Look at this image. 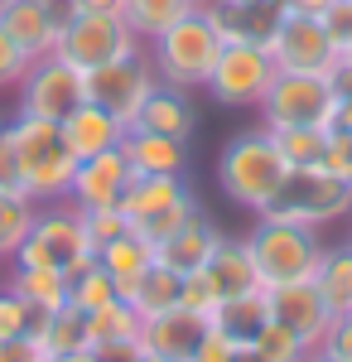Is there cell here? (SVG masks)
<instances>
[{
    "label": "cell",
    "instance_id": "f35d334b",
    "mask_svg": "<svg viewBox=\"0 0 352 362\" xmlns=\"http://www.w3.org/2000/svg\"><path fill=\"white\" fill-rule=\"evenodd\" d=\"M319 353H324L328 362H352V314H333Z\"/></svg>",
    "mask_w": 352,
    "mask_h": 362
},
{
    "label": "cell",
    "instance_id": "cb8c5ba5",
    "mask_svg": "<svg viewBox=\"0 0 352 362\" xmlns=\"http://www.w3.org/2000/svg\"><path fill=\"white\" fill-rule=\"evenodd\" d=\"M97 261L107 266V276L116 280V295L126 300L136 290V280L155 266V247L140 232H121V237H111L107 247H97Z\"/></svg>",
    "mask_w": 352,
    "mask_h": 362
},
{
    "label": "cell",
    "instance_id": "484cf974",
    "mask_svg": "<svg viewBox=\"0 0 352 362\" xmlns=\"http://www.w3.org/2000/svg\"><path fill=\"white\" fill-rule=\"evenodd\" d=\"M5 285H10L34 314H54V309L68 305V276L54 271V266H10Z\"/></svg>",
    "mask_w": 352,
    "mask_h": 362
},
{
    "label": "cell",
    "instance_id": "9c48e42d",
    "mask_svg": "<svg viewBox=\"0 0 352 362\" xmlns=\"http://www.w3.org/2000/svg\"><path fill=\"white\" fill-rule=\"evenodd\" d=\"M261 126H333V112H338V92L328 78H314V73H275L271 92L261 97Z\"/></svg>",
    "mask_w": 352,
    "mask_h": 362
},
{
    "label": "cell",
    "instance_id": "7402d4cb",
    "mask_svg": "<svg viewBox=\"0 0 352 362\" xmlns=\"http://www.w3.org/2000/svg\"><path fill=\"white\" fill-rule=\"evenodd\" d=\"M193 126H198V112H193L189 92L160 83L150 97H145V107H140L131 131H155V136H169V140H189Z\"/></svg>",
    "mask_w": 352,
    "mask_h": 362
},
{
    "label": "cell",
    "instance_id": "8fae6325",
    "mask_svg": "<svg viewBox=\"0 0 352 362\" xmlns=\"http://www.w3.org/2000/svg\"><path fill=\"white\" fill-rule=\"evenodd\" d=\"M82 78H87V102H97L102 112H111L126 131L136 126L145 97L160 87V73H155V63H150L145 49L131 58H116V63L97 68V73H82Z\"/></svg>",
    "mask_w": 352,
    "mask_h": 362
},
{
    "label": "cell",
    "instance_id": "2e32d148",
    "mask_svg": "<svg viewBox=\"0 0 352 362\" xmlns=\"http://www.w3.org/2000/svg\"><path fill=\"white\" fill-rule=\"evenodd\" d=\"M131 179H136V169L126 160V150L116 145V150H102V155L78 160V174H73L68 198H73L78 208H116L121 194L131 189Z\"/></svg>",
    "mask_w": 352,
    "mask_h": 362
},
{
    "label": "cell",
    "instance_id": "7c38bea8",
    "mask_svg": "<svg viewBox=\"0 0 352 362\" xmlns=\"http://www.w3.org/2000/svg\"><path fill=\"white\" fill-rule=\"evenodd\" d=\"M266 49H271L280 73H314V78H328L338 68V58H343L319 15H290V10L280 15Z\"/></svg>",
    "mask_w": 352,
    "mask_h": 362
},
{
    "label": "cell",
    "instance_id": "ac0fdd59",
    "mask_svg": "<svg viewBox=\"0 0 352 362\" xmlns=\"http://www.w3.org/2000/svg\"><path fill=\"white\" fill-rule=\"evenodd\" d=\"M203 10L213 15L217 34L227 44H271L275 25L285 15L280 0H203Z\"/></svg>",
    "mask_w": 352,
    "mask_h": 362
},
{
    "label": "cell",
    "instance_id": "ba28073f",
    "mask_svg": "<svg viewBox=\"0 0 352 362\" xmlns=\"http://www.w3.org/2000/svg\"><path fill=\"white\" fill-rule=\"evenodd\" d=\"M145 44L136 39V29L126 25L121 15H73L63 34H58V49L54 54L63 63H73L78 73H97L116 58H131L140 54Z\"/></svg>",
    "mask_w": 352,
    "mask_h": 362
},
{
    "label": "cell",
    "instance_id": "7a4b0ae2",
    "mask_svg": "<svg viewBox=\"0 0 352 362\" xmlns=\"http://www.w3.org/2000/svg\"><path fill=\"white\" fill-rule=\"evenodd\" d=\"M10 140H15V179H20V194H29L34 203L68 198L73 174H78V155L68 150L58 121L15 116L10 121Z\"/></svg>",
    "mask_w": 352,
    "mask_h": 362
},
{
    "label": "cell",
    "instance_id": "4316f807",
    "mask_svg": "<svg viewBox=\"0 0 352 362\" xmlns=\"http://www.w3.org/2000/svg\"><path fill=\"white\" fill-rule=\"evenodd\" d=\"M34 338L49 358H63V353H78V348H92V324H87V309L63 305L54 314H39L34 324Z\"/></svg>",
    "mask_w": 352,
    "mask_h": 362
},
{
    "label": "cell",
    "instance_id": "30bf717a",
    "mask_svg": "<svg viewBox=\"0 0 352 362\" xmlns=\"http://www.w3.org/2000/svg\"><path fill=\"white\" fill-rule=\"evenodd\" d=\"M275 73L280 68L266 44H222L213 73H208V97L222 107H261Z\"/></svg>",
    "mask_w": 352,
    "mask_h": 362
},
{
    "label": "cell",
    "instance_id": "3957f363",
    "mask_svg": "<svg viewBox=\"0 0 352 362\" xmlns=\"http://www.w3.org/2000/svg\"><path fill=\"white\" fill-rule=\"evenodd\" d=\"M222 44H227V39L217 34L213 15L198 5V10H189L184 20H174L164 34L150 39V63H155L160 83L193 92V87H208V73H213Z\"/></svg>",
    "mask_w": 352,
    "mask_h": 362
},
{
    "label": "cell",
    "instance_id": "4dcf8cb0",
    "mask_svg": "<svg viewBox=\"0 0 352 362\" xmlns=\"http://www.w3.org/2000/svg\"><path fill=\"white\" fill-rule=\"evenodd\" d=\"M266 131H271V126H266ZM271 140H275V150L285 155L290 169H319L324 165V145H328L324 126H275Z\"/></svg>",
    "mask_w": 352,
    "mask_h": 362
},
{
    "label": "cell",
    "instance_id": "52a82bcc",
    "mask_svg": "<svg viewBox=\"0 0 352 362\" xmlns=\"http://www.w3.org/2000/svg\"><path fill=\"white\" fill-rule=\"evenodd\" d=\"M261 218H280V223H299L319 232L338 218H352V184L328 169H290L275 203Z\"/></svg>",
    "mask_w": 352,
    "mask_h": 362
},
{
    "label": "cell",
    "instance_id": "f546056e",
    "mask_svg": "<svg viewBox=\"0 0 352 362\" xmlns=\"http://www.w3.org/2000/svg\"><path fill=\"white\" fill-rule=\"evenodd\" d=\"M179 290H184V276H174L169 266L155 261V266L136 280V290H131L126 300H131V309H136L140 319H155V314H164V309L179 305Z\"/></svg>",
    "mask_w": 352,
    "mask_h": 362
},
{
    "label": "cell",
    "instance_id": "44dd1931",
    "mask_svg": "<svg viewBox=\"0 0 352 362\" xmlns=\"http://www.w3.org/2000/svg\"><path fill=\"white\" fill-rule=\"evenodd\" d=\"M58 131H63L68 150H73L78 160H87V155H102V150H116V145L126 140V126H121L111 112H102L97 102H82V107H73V112L58 121Z\"/></svg>",
    "mask_w": 352,
    "mask_h": 362
},
{
    "label": "cell",
    "instance_id": "6da1fadb",
    "mask_svg": "<svg viewBox=\"0 0 352 362\" xmlns=\"http://www.w3.org/2000/svg\"><path fill=\"white\" fill-rule=\"evenodd\" d=\"M285 174H290V165H285V155L275 150V140H271L266 126L232 136L222 145V155H217V184H222V194L232 198L237 208L256 213V218L275 203Z\"/></svg>",
    "mask_w": 352,
    "mask_h": 362
},
{
    "label": "cell",
    "instance_id": "bcb514c9",
    "mask_svg": "<svg viewBox=\"0 0 352 362\" xmlns=\"http://www.w3.org/2000/svg\"><path fill=\"white\" fill-rule=\"evenodd\" d=\"M73 10L78 15H121L126 0H73Z\"/></svg>",
    "mask_w": 352,
    "mask_h": 362
},
{
    "label": "cell",
    "instance_id": "4fadbf2b",
    "mask_svg": "<svg viewBox=\"0 0 352 362\" xmlns=\"http://www.w3.org/2000/svg\"><path fill=\"white\" fill-rule=\"evenodd\" d=\"M87 102V78L58 54L34 58L29 73L20 78V116H39V121H63V116Z\"/></svg>",
    "mask_w": 352,
    "mask_h": 362
},
{
    "label": "cell",
    "instance_id": "5bb4252c",
    "mask_svg": "<svg viewBox=\"0 0 352 362\" xmlns=\"http://www.w3.org/2000/svg\"><path fill=\"white\" fill-rule=\"evenodd\" d=\"M73 0H5L0 5V29L25 49L29 58H49L58 49V34L73 20Z\"/></svg>",
    "mask_w": 352,
    "mask_h": 362
},
{
    "label": "cell",
    "instance_id": "681fc988",
    "mask_svg": "<svg viewBox=\"0 0 352 362\" xmlns=\"http://www.w3.org/2000/svg\"><path fill=\"white\" fill-rule=\"evenodd\" d=\"M333 126H338V131H352V102H338V112H333Z\"/></svg>",
    "mask_w": 352,
    "mask_h": 362
},
{
    "label": "cell",
    "instance_id": "f907efd6",
    "mask_svg": "<svg viewBox=\"0 0 352 362\" xmlns=\"http://www.w3.org/2000/svg\"><path fill=\"white\" fill-rule=\"evenodd\" d=\"M232 362H271V358H261V353L246 343V348H237V358H232Z\"/></svg>",
    "mask_w": 352,
    "mask_h": 362
},
{
    "label": "cell",
    "instance_id": "ee69618b",
    "mask_svg": "<svg viewBox=\"0 0 352 362\" xmlns=\"http://www.w3.org/2000/svg\"><path fill=\"white\" fill-rule=\"evenodd\" d=\"M0 189H20V179H15V140H10V121L0 126Z\"/></svg>",
    "mask_w": 352,
    "mask_h": 362
},
{
    "label": "cell",
    "instance_id": "f6af8a7d",
    "mask_svg": "<svg viewBox=\"0 0 352 362\" xmlns=\"http://www.w3.org/2000/svg\"><path fill=\"white\" fill-rule=\"evenodd\" d=\"M328 83L338 92V102H352V58H338V68L328 73Z\"/></svg>",
    "mask_w": 352,
    "mask_h": 362
},
{
    "label": "cell",
    "instance_id": "f5cc1de1",
    "mask_svg": "<svg viewBox=\"0 0 352 362\" xmlns=\"http://www.w3.org/2000/svg\"><path fill=\"white\" fill-rule=\"evenodd\" d=\"M348 247H352V232H348Z\"/></svg>",
    "mask_w": 352,
    "mask_h": 362
},
{
    "label": "cell",
    "instance_id": "74e56055",
    "mask_svg": "<svg viewBox=\"0 0 352 362\" xmlns=\"http://www.w3.org/2000/svg\"><path fill=\"white\" fill-rule=\"evenodd\" d=\"M319 169H328V174H338V179L352 184V131L328 126V145H324V165Z\"/></svg>",
    "mask_w": 352,
    "mask_h": 362
},
{
    "label": "cell",
    "instance_id": "836d02e7",
    "mask_svg": "<svg viewBox=\"0 0 352 362\" xmlns=\"http://www.w3.org/2000/svg\"><path fill=\"white\" fill-rule=\"evenodd\" d=\"M111 300H121L116 295V280L107 276V266L102 261H87L82 271H73L68 276V305H78V309H102V305H111Z\"/></svg>",
    "mask_w": 352,
    "mask_h": 362
},
{
    "label": "cell",
    "instance_id": "7bdbcfd3",
    "mask_svg": "<svg viewBox=\"0 0 352 362\" xmlns=\"http://www.w3.org/2000/svg\"><path fill=\"white\" fill-rule=\"evenodd\" d=\"M232 358H237V343L227 334H217V329H208V338L198 343V353L189 362H232Z\"/></svg>",
    "mask_w": 352,
    "mask_h": 362
},
{
    "label": "cell",
    "instance_id": "b9f144b4",
    "mask_svg": "<svg viewBox=\"0 0 352 362\" xmlns=\"http://www.w3.org/2000/svg\"><path fill=\"white\" fill-rule=\"evenodd\" d=\"M0 362H49V353L39 348L34 334H20V338H5L0 343Z\"/></svg>",
    "mask_w": 352,
    "mask_h": 362
},
{
    "label": "cell",
    "instance_id": "d4e9b609",
    "mask_svg": "<svg viewBox=\"0 0 352 362\" xmlns=\"http://www.w3.org/2000/svg\"><path fill=\"white\" fill-rule=\"evenodd\" d=\"M271 324V300H266V290H251V295H237V300H222L213 309V329L217 334H227L237 348L246 343H256V334Z\"/></svg>",
    "mask_w": 352,
    "mask_h": 362
},
{
    "label": "cell",
    "instance_id": "60d3db41",
    "mask_svg": "<svg viewBox=\"0 0 352 362\" xmlns=\"http://www.w3.org/2000/svg\"><path fill=\"white\" fill-rule=\"evenodd\" d=\"M324 29H328V39L338 44V54L348 58L352 54V0H333L324 10Z\"/></svg>",
    "mask_w": 352,
    "mask_h": 362
},
{
    "label": "cell",
    "instance_id": "603a6c76",
    "mask_svg": "<svg viewBox=\"0 0 352 362\" xmlns=\"http://www.w3.org/2000/svg\"><path fill=\"white\" fill-rule=\"evenodd\" d=\"M136 174H184L189 169V140H169L155 131H126L121 140Z\"/></svg>",
    "mask_w": 352,
    "mask_h": 362
},
{
    "label": "cell",
    "instance_id": "277c9868",
    "mask_svg": "<svg viewBox=\"0 0 352 362\" xmlns=\"http://www.w3.org/2000/svg\"><path fill=\"white\" fill-rule=\"evenodd\" d=\"M87 261H97V247H92V237H87L82 208L73 203V198L39 203L29 237L20 242V251L10 256V266H54V271H63V276L82 271Z\"/></svg>",
    "mask_w": 352,
    "mask_h": 362
},
{
    "label": "cell",
    "instance_id": "d6a6232c",
    "mask_svg": "<svg viewBox=\"0 0 352 362\" xmlns=\"http://www.w3.org/2000/svg\"><path fill=\"white\" fill-rule=\"evenodd\" d=\"M34 213H39V203L20 189H0V261H10L20 242L29 237V227H34Z\"/></svg>",
    "mask_w": 352,
    "mask_h": 362
},
{
    "label": "cell",
    "instance_id": "db71d44e",
    "mask_svg": "<svg viewBox=\"0 0 352 362\" xmlns=\"http://www.w3.org/2000/svg\"><path fill=\"white\" fill-rule=\"evenodd\" d=\"M0 5H5V0H0Z\"/></svg>",
    "mask_w": 352,
    "mask_h": 362
},
{
    "label": "cell",
    "instance_id": "c3c4849f",
    "mask_svg": "<svg viewBox=\"0 0 352 362\" xmlns=\"http://www.w3.org/2000/svg\"><path fill=\"white\" fill-rule=\"evenodd\" d=\"M49 362H102L97 348H78V353H63V358H49Z\"/></svg>",
    "mask_w": 352,
    "mask_h": 362
},
{
    "label": "cell",
    "instance_id": "ab89813d",
    "mask_svg": "<svg viewBox=\"0 0 352 362\" xmlns=\"http://www.w3.org/2000/svg\"><path fill=\"white\" fill-rule=\"evenodd\" d=\"M29 63H34V58H29L25 49L0 29V87H20V78L29 73Z\"/></svg>",
    "mask_w": 352,
    "mask_h": 362
},
{
    "label": "cell",
    "instance_id": "d6986e66",
    "mask_svg": "<svg viewBox=\"0 0 352 362\" xmlns=\"http://www.w3.org/2000/svg\"><path fill=\"white\" fill-rule=\"evenodd\" d=\"M198 276L208 280V290L217 295V305L261 290V276H256V261H251V251H246V237H222Z\"/></svg>",
    "mask_w": 352,
    "mask_h": 362
},
{
    "label": "cell",
    "instance_id": "e575fe53",
    "mask_svg": "<svg viewBox=\"0 0 352 362\" xmlns=\"http://www.w3.org/2000/svg\"><path fill=\"white\" fill-rule=\"evenodd\" d=\"M251 348H256L261 358H271V362H309V353H314V348H304V343H299L285 324H275V319L261 329V334H256V343H251Z\"/></svg>",
    "mask_w": 352,
    "mask_h": 362
},
{
    "label": "cell",
    "instance_id": "1f68e13d",
    "mask_svg": "<svg viewBox=\"0 0 352 362\" xmlns=\"http://www.w3.org/2000/svg\"><path fill=\"white\" fill-rule=\"evenodd\" d=\"M87 324H92V348H111V343H136L145 319L131 309V300H111V305L92 309Z\"/></svg>",
    "mask_w": 352,
    "mask_h": 362
},
{
    "label": "cell",
    "instance_id": "d590c367",
    "mask_svg": "<svg viewBox=\"0 0 352 362\" xmlns=\"http://www.w3.org/2000/svg\"><path fill=\"white\" fill-rule=\"evenodd\" d=\"M34 324H39V314L10 290V285H0V343L5 338H20V334H34Z\"/></svg>",
    "mask_w": 352,
    "mask_h": 362
},
{
    "label": "cell",
    "instance_id": "7dc6e473",
    "mask_svg": "<svg viewBox=\"0 0 352 362\" xmlns=\"http://www.w3.org/2000/svg\"><path fill=\"white\" fill-rule=\"evenodd\" d=\"M280 5H285L290 15H319V20H324V10L333 0H280Z\"/></svg>",
    "mask_w": 352,
    "mask_h": 362
},
{
    "label": "cell",
    "instance_id": "816d5d0a",
    "mask_svg": "<svg viewBox=\"0 0 352 362\" xmlns=\"http://www.w3.org/2000/svg\"><path fill=\"white\" fill-rule=\"evenodd\" d=\"M309 362H328V358H324V353H309Z\"/></svg>",
    "mask_w": 352,
    "mask_h": 362
},
{
    "label": "cell",
    "instance_id": "8d00e7d4",
    "mask_svg": "<svg viewBox=\"0 0 352 362\" xmlns=\"http://www.w3.org/2000/svg\"><path fill=\"white\" fill-rule=\"evenodd\" d=\"M82 223H87L92 247H107L111 237L131 232V223H126V213H121V208H82Z\"/></svg>",
    "mask_w": 352,
    "mask_h": 362
},
{
    "label": "cell",
    "instance_id": "ffe728a7",
    "mask_svg": "<svg viewBox=\"0 0 352 362\" xmlns=\"http://www.w3.org/2000/svg\"><path fill=\"white\" fill-rule=\"evenodd\" d=\"M217 242H222V232L198 213V218H189L179 232H169L164 242H155V261L169 266L174 276H198V271L208 266V256H213Z\"/></svg>",
    "mask_w": 352,
    "mask_h": 362
},
{
    "label": "cell",
    "instance_id": "5b68a950",
    "mask_svg": "<svg viewBox=\"0 0 352 362\" xmlns=\"http://www.w3.org/2000/svg\"><path fill=\"white\" fill-rule=\"evenodd\" d=\"M246 251H251V261H256L261 290H275V285L314 280L319 261H324V237H319L314 227H299V223L256 218V227L246 232Z\"/></svg>",
    "mask_w": 352,
    "mask_h": 362
},
{
    "label": "cell",
    "instance_id": "9a60e30c",
    "mask_svg": "<svg viewBox=\"0 0 352 362\" xmlns=\"http://www.w3.org/2000/svg\"><path fill=\"white\" fill-rule=\"evenodd\" d=\"M266 300H271V319H275V324H285V329H290L304 348H314V353H319L328 324H333V309L324 305L319 285H314V280H299V285H275V290H266Z\"/></svg>",
    "mask_w": 352,
    "mask_h": 362
},
{
    "label": "cell",
    "instance_id": "83f0119b",
    "mask_svg": "<svg viewBox=\"0 0 352 362\" xmlns=\"http://www.w3.org/2000/svg\"><path fill=\"white\" fill-rule=\"evenodd\" d=\"M314 285L333 314H352V247H324V261L314 271Z\"/></svg>",
    "mask_w": 352,
    "mask_h": 362
},
{
    "label": "cell",
    "instance_id": "e0dca14e",
    "mask_svg": "<svg viewBox=\"0 0 352 362\" xmlns=\"http://www.w3.org/2000/svg\"><path fill=\"white\" fill-rule=\"evenodd\" d=\"M208 329H213V319L174 305V309H164V314L140 324V343H145V353H155L160 362H189L198 353V343L208 338Z\"/></svg>",
    "mask_w": 352,
    "mask_h": 362
},
{
    "label": "cell",
    "instance_id": "f1b7e54d",
    "mask_svg": "<svg viewBox=\"0 0 352 362\" xmlns=\"http://www.w3.org/2000/svg\"><path fill=\"white\" fill-rule=\"evenodd\" d=\"M203 0H126V10H121V20L136 29L140 44H150L155 34L174 25V20H184L189 10H198Z\"/></svg>",
    "mask_w": 352,
    "mask_h": 362
},
{
    "label": "cell",
    "instance_id": "8992f818",
    "mask_svg": "<svg viewBox=\"0 0 352 362\" xmlns=\"http://www.w3.org/2000/svg\"><path fill=\"white\" fill-rule=\"evenodd\" d=\"M116 208L126 213L131 232H140L150 247L164 242L169 232H179L189 218L203 213V208H198V198H193V189L184 184V174H136V179H131V189L121 194Z\"/></svg>",
    "mask_w": 352,
    "mask_h": 362
}]
</instances>
